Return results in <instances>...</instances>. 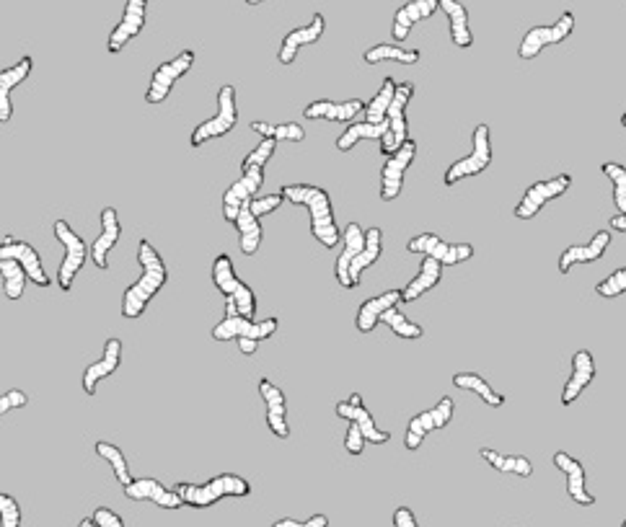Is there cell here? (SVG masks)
Masks as SVG:
<instances>
[{"label":"cell","mask_w":626,"mask_h":527,"mask_svg":"<svg viewBox=\"0 0 626 527\" xmlns=\"http://www.w3.org/2000/svg\"><path fill=\"white\" fill-rule=\"evenodd\" d=\"M138 264H140V277L138 282H132L130 287L122 295V318L127 321H135L145 313L148 303L156 298L158 292L163 290V285L169 282V269L163 264L161 254L153 248L151 241H140L138 246Z\"/></svg>","instance_id":"cell-1"},{"label":"cell","mask_w":626,"mask_h":527,"mask_svg":"<svg viewBox=\"0 0 626 527\" xmlns=\"http://www.w3.org/2000/svg\"><path fill=\"white\" fill-rule=\"evenodd\" d=\"M285 202L295 207H306L311 215V236L321 243L324 248H334L342 241V230H339L337 220H334L332 197L326 189L313 184H285L280 189Z\"/></svg>","instance_id":"cell-2"},{"label":"cell","mask_w":626,"mask_h":527,"mask_svg":"<svg viewBox=\"0 0 626 527\" xmlns=\"http://www.w3.org/2000/svg\"><path fill=\"white\" fill-rule=\"evenodd\" d=\"M174 491L182 496L184 507L195 509H207L218 504L220 499H244L251 494V484L246 478L236 476V473H220V476L210 478L205 484H189V481H179L174 486Z\"/></svg>","instance_id":"cell-3"},{"label":"cell","mask_w":626,"mask_h":527,"mask_svg":"<svg viewBox=\"0 0 626 527\" xmlns=\"http://www.w3.org/2000/svg\"><path fill=\"white\" fill-rule=\"evenodd\" d=\"M280 326L277 318H264V321H254V318L244 316H223V321L213 326V339L215 341H236L238 352L244 357L257 354V347L262 341L272 339Z\"/></svg>","instance_id":"cell-4"},{"label":"cell","mask_w":626,"mask_h":527,"mask_svg":"<svg viewBox=\"0 0 626 527\" xmlns=\"http://www.w3.org/2000/svg\"><path fill=\"white\" fill-rule=\"evenodd\" d=\"M213 285L215 290L226 300H233L238 308V316L254 318L257 316V292L246 285L233 269V261L228 254L215 256L213 261Z\"/></svg>","instance_id":"cell-5"},{"label":"cell","mask_w":626,"mask_h":527,"mask_svg":"<svg viewBox=\"0 0 626 527\" xmlns=\"http://www.w3.org/2000/svg\"><path fill=\"white\" fill-rule=\"evenodd\" d=\"M471 148L469 155L453 161L451 166L445 168L443 174V184L445 186H456L458 181L471 179V176L484 174L489 166H492V132H489L487 124H476L474 135H471Z\"/></svg>","instance_id":"cell-6"},{"label":"cell","mask_w":626,"mask_h":527,"mask_svg":"<svg viewBox=\"0 0 626 527\" xmlns=\"http://www.w3.org/2000/svg\"><path fill=\"white\" fill-rule=\"evenodd\" d=\"M52 233H55L57 243H63L65 248V256H63V264L57 269V287L63 292L73 290V282H76L78 272L83 269L88 259V246L81 236H78L76 230L70 228L68 220H55L52 225Z\"/></svg>","instance_id":"cell-7"},{"label":"cell","mask_w":626,"mask_h":527,"mask_svg":"<svg viewBox=\"0 0 626 527\" xmlns=\"http://www.w3.org/2000/svg\"><path fill=\"white\" fill-rule=\"evenodd\" d=\"M236 124H238L236 88H233L231 83H226V86L218 91V112H215V117L197 124L195 130H192V137H189V143H192V148H200L207 140H218V137L233 132Z\"/></svg>","instance_id":"cell-8"},{"label":"cell","mask_w":626,"mask_h":527,"mask_svg":"<svg viewBox=\"0 0 626 527\" xmlns=\"http://www.w3.org/2000/svg\"><path fill=\"white\" fill-rule=\"evenodd\" d=\"M412 96H414L412 81L396 83L394 99H391L389 114H386V119H389V130H386V135L378 140L383 158L396 153V150L407 143V140H412V137H409V122H407V106H409V101H412Z\"/></svg>","instance_id":"cell-9"},{"label":"cell","mask_w":626,"mask_h":527,"mask_svg":"<svg viewBox=\"0 0 626 527\" xmlns=\"http://www.w3.org/2000/svg\"><path fill=\"white\" fill-rule=\"evenodd\" d=\"M572 31H575V13L564 11L557 24L528 29L526 37L520 39L518 57L520 60H536L546 47H557V44L567 42V37H572Z\"/></svg>","instance_id":"cell-10"},{"label":"cell","mask_w":626,"mask_h":527,"mask_svg":"<svg viewBox=\"0 0 626 527\" xmlns=\"http://www.w3.org/2000/svg\"><path fill=\"white\" fill-rule=\"evenodd\" d=\"M409 254H420L425 259H435L443 267H456L464 261L474 259V246L471 243H448L435 233H420V236L409 238L407 243Z\"/></svg>","instance_id":"cell-11"},{"label":"cell","mask_w":626,"mask_h":527,"mask_svg":"<svg viewBox=\"0 0 626 527\" xmlns=\"http://www.w3.org/2000/svg\"><path fill=\"white\" fill-rule=\"evenodd\" d=\"M453 414H456V403H453V398L443 396L438 403H435V406H432V409L412 416L407 424V434H404V447L412 450V453L414 450H420L427 434L448 427V424L453 422Z\"/></svg>","instance_id":"cell-12"},{"label":"cell","mask_w":626,"mask_h":527,"mask_svg":"<svg viewBox=\"0 0 626 527\" xmlns=\"http://www.w3.org/2000/svg\"><path fill=\"white\" fill-rule=\"evenodd\" d=\"M192 65H195V50H182L174 60L161 62V65L153 70L151 86H148V93H145V101L151 106L163 104V101L171 96V91H174V86L179 83V78H184V75L192 70Z\"/></svg>","instance_id":"cell-13"},{"label":"cell","mask_w":626,"mask_h":527,"mask_svg":"<svg viewBox=\"0 0 626 527\" xmlns=\"http://www.w3.org/2000/svg\"><path fill=\"white\" fill-rule=\"evenodd\" d=\"M572 186V176L570 174H559V176H551V179L544 181H536L533 186H528L526 194L520 197V202L515 205L513 215L518 220H533V217L539 215L549 202H554L557 197H562L567 189Z\"/></svg>","instance_id":"cell-14"},{"label":"cell","mask_w":626,"mask_h":527,"mask_svg":"<svg viewBox=\"0 0 626 527\" xmlns=\"http://www.w3.org/2000/svg\"><path fill=\"white\" fill-rule=\"evenodd\" d=\"M414 158H417V143H414V140H407V143L401 145L396 153L386 155V161H383V168H381L383 202H394V199L399 197L401 189H404V176H407Z\"/></svg>","instance_id":"cell-15"},{"label":"cell","mask_w":626,"mask_h":527,"mask_svg":"<svg viewBox=\"0 0 626 527\" xmlns=\"http://www.w3.org/2000/svg\"><path fill=\"white\" fill-rule=\"evenodd\" d=\"M145 21H148V0H127L122 19H119V24L114 26L107 39L109 55H119L132 39L140 37V31L145 29Z\"/></svg>","instance_id":"cell-16"},{"label":"cell","mask_w":626,"mask_h":527,"mask_svg":"<svg viewBox=\"0 0 626 527\" xmlns=\"http://www.w3.org/2000/svg\"><path fill=\"white\" fill-rule=\"evenodd\" d=\"M264 186V168H246L241 171V179L233 181L223 194V217L228 223H236L241 207L249 205L251 199L259 197Z\"/></svg>","instance_id":"cell-17"},{"label":"cell","mask_w":626,"mask_h":527,"mask_svg":"<svg viewBox=\"0 0 626 527\" xmlns=\"http://www.w3.org/2000/svg\"><path fill=\"white\" fill-rule=\"evenodd\" d=\"M3 259H11V261H16V264H21L24 272L29 274V279H32L37 287H52V277L44 272L42 256H39V251L32 246V243L6 236L3 238V243H0V261Z\"/></svg>","instance_id":"cell-18"},{"label":"cell","mask_w":626,"mask_h":527,"mask_svg":"<svg viewBox=\"0 0 626 527\" xmlns=\"http://www.w3.org/2000/svg\"><path fill=\"white\" fill-rule=\"evenodd\" d=\"M337 416L339 419H347V422L357 424V427H360V432H363L365 442H370V445H386V442L391 440V432H386V429H378L376 419H373V414L365 409V401H363V396H360V393H352L347 401H339L337 403Z\"/></svg>","instance_id":"cell-19"},{"label":"cell","mask_w":626,"mask_h":527,"mask_svg":"<svg viewBox=\"0 0 626 527\" xmlns=\"http://www.w3.org/2000/svg\"><path fill=\"white\" fill-rule=\"evenodd\" d=\"M259 396H262L264 409H267V427H270V432L275 434L277 440H288V398H285L282 388H277L270 378H262L259 380Z\"/></svg>","instance_id":"cell-20"},{"label":"cell","mask_w":626,"mask_h":527,"mask_svg":"<svg viewBox=\"0 0 626 527\" xmlns=\"http://www.w3.org/2000/svg\"><path fill=\"white\" fill-rule=\"evenodd\" d=\"M324 31H326L324 13H313V19L308 21L306 26H298V29L288 31V34L282 37L280 52H277L280 65H293L298 52H301L303 47H308V44L319 42V39L324 37Z\"/></svg>","instance_id":"cell-21"},{"label":"cell","mask_w":626,"mask_h":527,"mask_svg":"<svg viewBox=\"0 0 626 527\" xmlns=\"http://www.w3.org/2000/svg\"><path fill=\"white\" fill-rule=\"evenodd\" d=\"M554 465H557L559 471L564 473V478H567V496H570L572 502L580 504V507H593L595 496L588 491V473H585V465L577 458H572L570 453H564V450L554 453Z\"/></svg>","instance_id":"cell-22"},{"label":"cell","mask_w":626,"mask_h":527,"mask_svg":"<svg viewBox=\"0 0 626 527\" xmlns=\"http://www.w3.org/2000/svg\"><path fill=\"white\" fill-rule=\"evenodd\" d=\"M125 496L132 502H153L161 509L184 507L182 496L176 494L174 489H166L158 478H132V484L125 486Z\"/></svg>","instance_id":"cell-23"},{"label":"cell","mask_w":626,"mask_h":527,"mask_svg":"<svg viewBox=\"0 0 626 527\" xmlns=\"http://www.w3.org/2000/svg\"><path fill=\"white\" fill-rule=\"evenodd\" d=\"M101 233L96 236V241L91 243L88 248V254L94 259L96 269H109V254H112V248L117 246L119 238H122V223H119V212L114 207H104L101 210Z\"/></svg>","instance_id":"cell-24"},{"label":"cell","mask_w":626,"mask_h":527,"mask_svg":"<svg viewBox=\"0 0 626 527\" xmlns=\"http://www.w3.org/2000/svg\"><path fill=\"white\" fill-rule=\"evenodd\" d=\"M119 365H122V341L112 336V339H107V344H104L101 360H96L94 365H88L86 372H83V391H86V396H96L99 383L112 378L114 372L119 370Z\"/></svg>","instance_id":"cell-25"},{"label":"cell","mask_w":626,"mask_h":527,"mask_svg":"<svg viewBox=\"0 0 626 527\" xmlns=\"http://www.w3.org/2000/svg\"><path fill=\"white\" fill-rule=\"evenodd\" d=\"M611 243H614L611 230H598V233H595L588 243H583V246L564 248L562 256H559V272L567 274L572 267H577V264H590V261L603 259V254H606Z\"/></svg>","instance_id":"cell-26"},{"label":"cell","mask_w":626,"mask_h":527,"mask_svg":"<svg viewBox=\"0 0 626 527\" xmlns=\"http://www.w3.org/2000/svg\"><path fill=\"white\" fill-rule=\"evenodd\" d=\"M363 112H365V101H360V99H347V101L319 99L303 109V119H324V122L352 124Z\"/></svg>","instance_id":"cell-27"},{"label":"cell","mask_w":626,"mask_h":527,"mask_svg":"<svg viewBox=\"0 0 626 527\" xmlns=\"http://www.w3.org/2000/svg\"><path fill=\"white\" fill-rule=\"evenodd\" d=\"M595 360L588 349H580V352L572 354V370L570 378L564 383L562 391V406H572L577 398L583 396V391L595 380Z\"/></svg>","instance_id":"cell-28"},{"label":"cell","mask_w":626,"mask_h":527,"mask_svg":"<svg viewBox=\"0 0 626 527\" xmlns=\"http://www.w3.org/2000/svg\"><path fill=\"white\" fill-rule=\"evenodd\" d=\"M438 11H440L438 0H409V3H404V6L394 13L391 37H394L396 42H404V39L412 34L414 26L425 19H432Z\"/></svg>","instance_id":"cell-29"},{"label":"cell","mask_w":626,"mask_h":527,"mask_svg":"<svg viewBox=\"0 0 626 527\" xmlns=\"http://www.w3.org/2000/svg\"><path fill=\"white\" fill-rule=\"evenodd\" d=\"M365 246V230L360 228V223H347V228L342 230V251H339L337 261H334V277L345 290H352L350 282V264L355 261V256L363 251Z\"/></svg>","instance_id":"cell-30"},{"label":"cell","mask_w":626,"mask_h":527,"mask_svg":"<svg viewBox=\"0 0 626 527\" xmlns=\"http://www.w3.org/2000/svg\"><path fill=\"white\" fill-rule=\"evenodd\" d=\"M34 70V60L29 55L21 57L16 65L11 68L0 70V124L11 122L13 117V101H11V91L13 88H19L21 83L32 75Z\"/></svg>","instance_id":"cell-31"},{"label":"cell","mask_w":626,"mask_h":527,"mask_svg":"<svg viewBox=\"0 0 626 527\" xmlns=\"http://www.w3.org/2000/svg\"><path fill=\"white\" fill-rule=\"evenodd\" d=\"M394 305H401V290H386L376 298H368L355 316V326L360 334H370L381 323V316L386 310H391Z\"/></svg>","instance_id":"cell-32"},{"label":"cell","mask_w":626,"mask_h":527,"mask_svg":"<svg viewBox=\"0 0 626 527\" xmlns=\"http://www.w3.org/2000/svg\"><path fill=\"white\" fill-rule=\"evenodd\" d=\"M440 279H443V264L422 256L420 272L414 274V279L409 282V285L401 287V303L409 305V303H414V300H420L422 295H427V292L435 290V287L440 285Z\"/></svg>","instance_id":"cell-33"},{"label":"cell","mask_w":626,"mask_h":527,"mask_svg":"<svg viewBox=\"0 0 626 527\" xmlns=\"http://www.w3.org/2000/svg\"><path fill=\"white\" fill-rule=\"evenodd\" d=\"M440 11L448 16V24H451V39L458 50H469L474 47V34L469 29V11H466L464 3L458 0H438Z\"/></svg>","instance_id":"cell-34"},{"label":"cell","mask_w":626,"mask_h":527,"mask_svg":"<svg viewBox=\"0 0 626 527\" xmlns=\"http://www.w3.org/2000/svg\"><path fill=\"white\" fill-rule=\"evenodd\" d=\"M383 254V230L381 228H368L365 230V246L363 251L355 256V261L350 264V282H352V290L360 285V279H363L365 269H370L381 259Z\"/></svg>","instance_id":"cell-35"},{"label":"cell","mask_w":626,"mask_h":527,"mask_svg":"<svg viewBox=\"0 0 626 527\" xmlns=\"http://www.w3.org/2000/svg\"><path fill=\"white\" fill-rule=\"evenodd\" d=\"M233 228H236V233H238V248H241V254L244 256L257 254L259 246H262L264 233H262V223H259V217L251 215L249 205L241 207Z\"/></svg>","instance_id":"cell-36"},{"label":"cell","mask_w":626,"mask_h":527,"mask_svg":"<svg viewBox=\"0 0 626 527\" xmlns=\"http://www.w3.org/2000/svg\"><path fill=\"white\" fill-rule=\"evenodd\" d=\"M453 388H458V391H471L474 396L482 398L487 406H492V409L505 406V396H502L500 391H495L479 372H456V375H453Z\"/></svg>","instance_id":"cell-37"},{"label":"cell","mask_w":626,"mask_h":527,"mask_svg":"<svg viewBox=\"0 0 626 527\" xmlns=\"http://www.w3.org/2000/svg\"><path fill=\"white\" fill-rule=\"evenodd\" d=\"M386 130H389V119L381 124L365 122V119L357 122L355 119V122L337 137V150L339 153H350V150L355 148L357 143H363V140H381V137L386 135Z\"/></svg>","instance_id":"cell-38"},{"label":"cell","mask_w":626,"mask_h":527,"mask_svg":"<svg viewBox=\"0 0 626 527\" xmlns=\"http://www.w3.org/2000/svg\"><path fill=\"white\" fill-rule=\"evenodd\" d=\"M479 455H482L484 463H489L500 473H513V476L520 478L533 476V463L528 458H523V455H505L500 450H492V447H482Z\"/></svg>","instance_id":"cell-39"},{"label":"cell","mask_w":626,"mask_h":527,"mask_svg":"<svg viewBox=\"0 0 626 527\" xmlns=\"http://www.w3.org/2000/svg\"><path fill=\"white\" fill-rule=\"evenodd\" d=\"M422 57L420 50H407V47H399V44H376L365 50L363 60L368 65H378V62H401V65H417Z\"/></svg>","instance_id":"cell-40"},{"label":"cell","mask_w":626,"mask_h":527,"mask_svg":"<svg viewBox=\"0 0 626 527\" xmlns=\"http://www.w3.org/2000/svg\"><path fill=\"white\" fill-rule=\"evenodd\" d=\"M251 130L257 132L259 137H267V140H275V143H303L306 140V130H303L298 122H251Z\"/></svg>","instance_id":"cell-41"},{"label":"cell","mask_w":626,"mask_h":527,"mask_svg":"<svg viewBox=\"0 0 626 527\" xmlns=\"http://www.w3.org/2000/svg\"><path fill=\"white\" fill-rule=\"evenodd\" d=\"M394 91H396V81L394 78H386V81L381 83V88H378L376 96H373V99L365 104V112H363L365 122H373V124L386 122V114H389V106H391V99H394Z\"/></svg>","instance_id":"cell-42"},{"label":"cell","mask_w":626,"mask_h":527,"mask_svg":"<svg viewBox=\"0 0 626 527\" xmlns=\"http://www.w3.org/2000/svg\"><path fill=\"white\" fill-rule=\"evenodd\" d=\"M0 279H3V292H6L8 300H21L26 290V282H29V274L24 272L21 264L11 259L0 261Z\"/></svg>","instance_id":"cell-43"},{"label":"cell","mask_w":626,"mask_h":527,"mask_svg":"<svg viewBox=\"0 0 626 527\" xmlns=\"http://www.w3.org/2000/svg\"><path fill=\"white\" fill-rule=\"evenodd\" d=\"M94 450H96V455H99V458H104L109 465H112L114 478H117L122 489H125L127 484H132L130 465H127L125 453H122L117 445H112V442H96Z\"/></svg>","instance_id":"cell-44"},{"label":"cell","mask_w":626,"mask_h":527,"mask_svg":"<svg viewBox=\"0 0 626 527\" xmlns=\"http://www.w3.org/2000/svg\"><path fill=\"white\" fill-rule=\"evenodd\" d=\"M381 323H383V326H389V329L394 331V334L399 336V339L414 341V339H422V336H425V329H422L420 323L409 321V318L404 316V313H401L399 305H394V308H391V310H386V313H383V316H381Z\"/></svg>","instance_id":"cell-45"},{"label":"cell","mask_w":626,"mask_h":527,"mask_svg":"<svg viewBox=\"0 0 626 527\" xmlns=\"http://www.w3.org/2000/svg\"><path fill=\"white\" fill-rule=\"evenodd\" d=\"M601 171L608 176L611 186H614V205H616V210H619V215H624V212H626V168L621 166V163L606 161L601 166Z\"/></svg>","instance_id":"cell-46"},{"label":"cell","mask_w":626,"mask_h":527,"mask_svg":"<svg viewBox=\"0 0 626 527\" xmlns=\"http://www.w3.org/2000/svg\"><path fill=\"white\" fill-rule=\"evenodd\" d=\"M624 292H626V267L616 269L614 274H608L606 279H601V282L595 285V295L606 300L619 298Z\"/></svg>","instance_id":"cell-47"},{"label":"cell","mask_w":626,"mask_h":527,"mask_svg":"<svg viewBox=\"0 0 626 527\" xmlns=\"http://www.w3.org/2000/svg\"><path fill=\"white\" fill-rule=\"evenodd\" d=\"M275 150H277L275 140H267V137H262L257 148L251 150V153H246V158L241 161V171H246V168H264L267 163L272 161Z\"/></svg>","instance_id":"cell-48"},{"label":"cell","mask_w":626,"mask_h":527,"mask_svg":"<svg viewBox=\"0 0 626 527\" xmlns=\"http://www.w3.org/2000/svg\"><path fill=\"white\" fill-rule=\"evenodd\" d=\"M0 527H21V504L16 496L0 491Z\"/></svg>","instance_id":"cell-49"},{"label":"cell","mask_w":626,"mask_h":527,"mask_svg":"<svg viewBox=\"0 0 626 527\" xmlns=\"http://www.w3.org/2000/svg\"><path fill=\"white\" fill-rule=\"evenodd\" d=\"M282 202H285V197H282L280 192H277V194H264V197L251 199L249 210H251V215L262 220V217H267V215H272V212L280 210Z\"/></svg>","instance_id":"cell-50"},{"label":"cell","mask_w":626,"mask_h":527,"mask_svg":"<svg viewBox=\"0 0 626 527\" xmlns=\"http://www.w3.org/2000/svg\"><path fill=\"white\" fill-rule=\"evenodd\" d=\"M26 403H29V396H26L24 391H19V388H13V391L0 396V416L11 414V411L16 409H24Z\"/></svg>","instance_id":"cell-51"},{"label":"cell","mask_w":626,"mask_h":527,"mask_svg":"<svg viewBox=\"0 0 626 527\" xmlns=\"http://www.w3.org/2000/svg\"><path fill=\"white\" fill-rule=\"evenodd\" d=\"M365 445H368V442H365L360 427L350 422V427H347V434H345V450L352 455V458H357V455H363Z\"/></svg>","instance_id":"cell-52"},{"label":"cell","mask_w":626,"mask_h":527,"mask_svg":"<svg viewBox=\"0 0 626 527\" xmlns=\"http://www.w3.org/2000/svg\"><path fill=\"white\" fill-rule=\"evenodd\" d=\"M270 527H329V517L313 515L308 520H293V517H282V520L272 522Z\"/></svg>","instance_id":"cell-53"},{"label":"cell","mask_w":626,"mask_h":527,"mask_svg":"<svg viewBox=\"0 0 626 527\" xmlns=\"http://www.w3.org/2000/svg\"><path fill=\"white\" fill-rule=\"evenodd\" d=\"M91 517H94V522L99 527H125V520H122V517L109 507H96Z\"/></svg>","instance_id":"cell-54"},{"label":"cell","mask_w":626,"mask_h":527,"mask_svg":"<svg viewBox=\"0 0 626 527\" xmlns=\"http://www.w3.org/2000/svg\"><path fill=\"white\" fill-rule=\"evenodd\" d=\"M394 527H420L417 525V515L409 507L394 509Z\"/></svg>","instance_id":"cell-55"},{"label":"cell","mask_w":626,"mask_h":527,"mask_svg":"<svg viewBox=\"0 0 626 527\" xmlns=\"http://www.w3.org/2000/svg\"><path fill=\"white\" fill-rule=\"evenodd\" d=\"M608 225H611V230H616V233H626V212L624 215L611 217V220H608Z\"/></svg>","instance_id":"cell-56"},{"label":"cell","mask_w":626,"mask_h":527,"mask_svg":"<svg viewBox=\"0 0 626 527\" xmlns=\"http://www.w3.org/2000/svg\"><path fill=\"white\" fill-rule=\"evenodd\" d=\"M78 527H99V525L94 522V517H86V520L78 522Z\"/></svg>","instance_id":"cell-57"},{"label":"cell","mask_w":626,"mask_h":527,"mask_svg":"<svg viewBox=\"0 0 626 527\" xmlns=\"http://www.w3.org/2000/svg\"><path fill=\"white\" fill-rule=\"evenodd\" d=\"M244 3H246V6H262L264 0H244Z\"/></svg>","instance_id":"cell-58"},{"label":"cell","mask_w":626,"mask_h":527,"mask_svg":"<svg viewBox=\"0 0 626 527\" xmlns=\"http://www.w3.org/2000/svg\"><path fill=\"white\" fill-rule=\"evenodd\" d=\"M621 124H624V127H626V112L621 114Z\"/></svg>","instance_id":"cell-59"},{"label":"cell","mask_w":626,"mask_h":527,"mask_svg":"<svg viewBox=\"0 0 626 527\" xmlns=\"http://www.w3.org/2000/svg\"><path fill=\"white\" fill-rule=\"evenodd\" d=\"M621 527H626V520H624V522H621Z\"/></svg>","instance_id":"cell-60"}]
</instances>
